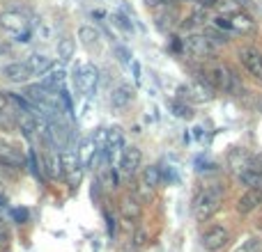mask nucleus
<instances>
[{
	"label": "nucleus",
	"instance_id": "obj_32",
	"mask_svg": "<svg viewBox=\"0 0 262 252\" xmlns=\"http://www.w3.org/2000/svg\"><path fill=\"white\" fill-rule=\"evenodd\" d=\"M214 28H219V30H226V32H232V26H230V18L228 16H216L214 18Z\"/></svg>",
	"mask_w": 262,
	"mask_h": 252
},
{
	"label": "nucleus",
	"instance_id": "obj_41",
	"mask_svg": "<svg viewBox=\"0 0 262 252\" xmlns=\"http://www.w3.org/2000/svg\"><path fill=\"white\" fill-rule=\"evenodd\" d=\"M163 3H166V0H145V5H147V7H161Z\"/></svg>",
	"mask_w": 262,
	"mask_h": 252
},
{
	"label": "nucleus",
	"instance_id": "obj_6",
	"mask_svg": "<svg viewBox=\"0 0 262 252\" xmlns=\"http://www.w3.org/2000/svg\"><path fill=\"white\" fill-rule=\"evenodd\" d=\"M140 165H143V152H140L138 147H134V144L124 147L122 154H120V167H122L124 174L136 177L140 170Z\"/></svg>",
	"mask_w": 262,
	"mask_h": 252
},
{
	"label": "nucleus",
	"instance_id": "obj_37",
	"mask_svg": "<svg viewBox=\"0 0 262 252\" xmlns=\"http://www.w3.org/2000/svg\"><path fill=\"white\" fill-rule=\"evenodd\" d=\"M195 3H198L200 7H205V9H212V7H219L221 0H195Z\"/></svg>",
	"mask_w": 262,
	"mask_h": 252
},
{
	"label": "nucleus",
	"instance_id": "obj_31",
	"mask_svg": "<svg viewBox=\"0 0 262 252\" xmlns=\"http://www.w3.org/2000/svg\"><path fill=\"white\" fill-rule=\"evenodd\" d=\"M113 23H115V26L122 28L124 32H131V30H134V26L129 23V18L124 16V14H120V12H118V14H113Z\"/></svg>",
	"mask_w": 262,
	"mask_h": 252
},
{
	"label": "nucleus",
	"instance_id": "obj_30",
	"mask_svg": "<svg viewBox=\"0 0 262 252\" xmlns=\"http://www.w3.org/2000/svg\"><path fill=\"white\" fill-rule=\"evenodd\" d=\"M219 7H221L223 16H232V14L242 12V5L237 3V0H221V3H219Z\"/></svg>",
	"mask_w": 262,
	"mask_h": 252
},
{
	"label": "nucleus",
	"instance_id": "obj_13",
	"mask_svg": "<svg viewBox=\"0 0 262 252\" xmlns=\"http://www.w3.org/2000/svg\"><path fill=\"white\" fill-rule=\"evenodd\" d=\"M249 167H251V154L242 147L230 149V154H228V170L235 172V174H242Z\"/></svg>",
	"mask_w": 262,
	"mask_h": 252
},
{
	"label": "nucleus",
	"instance_id": "obj_20",
	"mask_svg": "<svg viewBox=\"0 0 262 252\" xmlns=\"http://www.w3.org/2000/svg\"><path fill=\"white\" fill-rule=\"evenodd\" d=\"M78 39L85 46V51H97L99 48V32L92 26H81L78 28Z\"/></svg>",
	"mask_w": 262,
	"mask_h": 252
},
{
	"label": "nucleus",
	"instance_id": "obj_3",
	"mask_svg": "<svg viewBox=\"0 0 262 252\" xmlns=\"http://www.w3.org/2000/svg\"><path fill=\"white\" fill-rule=\"evenodd\" d=\"M60 161H62V179L67 181L69 186H78L83 174V163H81V154L78 149L74 152L72 147H64L60 152Z\"/></svg>",
	"mask_w": 262,
	"mask_h": 252
},
{
	"label": "nucleus",
	"instance_id": "obj_45",
	"mask_svg": "<svg viewBox=\"0 0 262 252\" xmlns=\"http://www.w3.org/2000/svg\"><path fill=\"white\" fill-rule=\"evenodd\" d=\"M0 243H3V241H0Z\"/></svg>",
	"mask_w": 262,
	"mask_h": 252
},
{
	"label": "nucleus",
	"instance_id": "obj_16",
	"mask_svg": "<svg viewBox=\"0 0 262 252\" xmlns=\"http://www.w3.org/2000/svg\"><path fill=\"white\" fill-rule=\"evenodd\" d=\"M134 87L127 85V83H122V85H118L113 90V94H111V106H113V110H124L127 106L134 101Z\"/></svg>",
	"mask_w": 262,
	"mask_h": 252
},
{
	"label": "nucleus",
	"instance_id": "obj_28",
	"mask_svg": "<svg viewBox=\"0 0 262 252\" xmlns=\"http://www.w3.org/2000/svg\"><path fill=\"white\" fill-rule=\"evenodd\" d=\"M136 197L140 199V202H152L154 199V188H149V186H145L143 181L140 184H136Z\"/></svg>",
	"mask_w": 262,
	"mask_h": 252
},
{
	"label": "nucleus",
	"instance_id": "obj_21",
	"mask_svg": "<svg viewBox=\"0 0 262 252\" xmlns=\"http://www.w3.org/2000/svg\"><path fill=\"white\" fill-rule=\"evenodd\" d=\"M140 181H143L145 186H149V188H159V186H161V181H163L161 170H159L157 165L143 167V172H140Z\"/></svg>",
	"mask_w": 262,
	"mask_h": 252
},
{
	"label": "nucleus",
	"instance_id": "obj_22",
	"mask_svg": "<svg viewBox=\"0 0 262 252\" xmlns=\"http://www.w3.org/2000/svg\"><path fill=\"white\" fill-rule=\"evenodd\" d=\"M237 179H239L242 186H246V188H262V174L255 170H244L242 174H237Z\"/></svg>",
	"mask_w": 262,
	"mask_h": 252
},
{
	"label": "nucleus",
	"instance_id": "obj_4",
	"mask_svg": "<svg viewBox=\"0 0 262 252\" xmlns=\"http://www.w3.org/2000/svg\"><path fill=\"white\" fill-rule=\"evenodd\" d=\"M237 60H239L242 69L249 73L253 81L262 83V51L255 46H242L237 51Z\"/></svg>",
	"mask_w": 262,
	"mask_h": 252
},
{
	"label": "nucleus",
	"instance_id": "obj_17",
	"mask_svg": "<svg viewBox=\"0 0 262 252\" xmlns=\"http://www.w3.org/2000/svg\"><path fill=\"white\" fill-rule=\"evenodd\" d=\"M16 126L23 133V138L32 140V135L37 133V115L32 110H23V113L16 115Z\"/></svg>",
	"mask_w": 262,
	"mask_h": 252
},
{
	"label": "nucleus",
	"instance_id": "obj_42",
	"mask_svg": "<svg viewBox=\"0 0 262 252\" xmlns=\"http://www.w3.org/2000/svg\"><path fill=\"white\" fill-rule=\"evenodd\" d=\"M5 51H7V46H5V44H3V41H0V55H3V53H5Z\"/></svg>",
	"mask_w": 262,
	"mask_h": 252
},
{
	"label": "nucleus",
	"instance_id": "obj_35",
	"mask_svg": "<svg viewBox=\"0 0 262 252\" xmlns=\"http://www.w3.org/2000/svg\"><path fill=\"white\" fill-rule=\"evenodd\" d=\"M12 216L16 218L18 222H26V220H28V211H26V209H14V211H12Z\"/></svg>",
	"mask_w": 262,
	"mask_h": 252
},
{
	"label": "nucleus",
	"instance_id": "obj_40",
	"mask_svg": "<svg viewBox=\"0 0 262 252\" xmlns=\"http://www.w3.org/2000/svg\"><path fill=\"white\" fill-rule=\"evenodd\" d=\"M104 216H106V222H108V234L115 236V220L111 218V213H104Z\"/></svg>",
	"mask_w": 262,
	"mask_h": 252
},
{
	"label": "nucleus",
	"instance_id": "obj_34",
	"mask_svg": "<svg viewBox=\"0 0 262 252\" xmlns=\"http://www.w3.org/2000/svg\"><path fill=\"white\" fill-rule=\"evenodd\" d=\"M147 243V234L145 232H138V234L134 236V248H140V245Z\"/></svg>",
	"mask_w": 262,
	"mask_h": 252
},
{
	"label": "nucleus",
	"instance_id": "obj_14",
	"mask_svg": "<svg viewBox=\"0 0 262 252\" xmlns=\"http://www.w3.org/2000/svg\"><path fill=\"white\" fill-rule=\"evenodd\" d=\"M41 172H44L46 179H62V161H60V154L46 152L44 156H41Z\"/></svg>",
	"mask_w": 262,
	"mask_h": 252
},
{
	"label": "nucleus",
	"instance_id": "obj_39",
	"mask_svg": "<svg viewBox=\"0 0 262 252\" xmlns=\"http://www.w3.org/2000/svg\"><path fill=\"white\" fill-rule=\"evenodd\" d=\"M131 69H134V81H136V85H140V64H138V62H131Z\"/></svg>",
	"mask_w": 262,
	"mask_h": 252
},
{
	"label": "nucleus",
	"instance_id": "obj_29",
	"mask_svg": "<svg viewBox=\"0 0 262 252\" xmlns=\"http://www.w3.org/2000/svg\"><path fill=\"white\" fill-rule=\"evenodd\" d=\"M16 129V119L12 117V113L7 110H0V131H14Z\"/></svg>",
	"mask_w": 262,
	"mask_h": 252
},
{
	"label": "nucleus",
	"instance_id": "obj_38",
	"mask_svg": "<svg viewBox=\"0 0 262 252\" xmlns=\"http://www.w3.org/2000/svg\"><path fill=\"white\" fill-rule=\"evenodd\" d=\"M7 108H9V96L7 92L0 90V110H7Z\"/></svg>",
	"mask_w": 262,
	"mask_h": 252
},
{
	"label": "nucleus",
	"instance_id": "obj_2",
	"mask_svg": "<svg viewBox=\"0 0 262 252\" xmlns=\"http://www.w3.org/2000/svg\"><path fill=\"white\" fill-rule=\"evenodd\" d=\"M182 53L193 60H207L216 53V46L209 41V37L205 32H191L182 39Z\"/></svg>",
	"mask_w": 262,
	"mask_h": 252
},
{
	"label": "nucleus",
	"instance_id": "obj_26",
	"mask_svg": "<svg viewBox=\"0 0 262 252\" xmlns=\"http://www.w3.org/2000/svg\"><path fill=\"white\" fill-rule=\"evenodd\" d=\"M205 21H207V9H205V7H198L189 18H186L184 23H182V26H184V28H193V26H203Z\"/></svg>",
	"mask_w": 262,
	"mask_h": 252
},
{
	"label": "nucleus",
	"instance_id": "obj_43",
	"mask_svg": "<svg viewBox=\"0 0 262 252\" xmlns=\"http://www.w3.org/2000/svg\"><path fill=\"white\" fill-rule=\"evenodd\" d=\"M258 110H260V113H262V96H260V99H258Z\"/></svg>",
	"mask_w": 262,
	"mask_h": 252
},
{
	"label": "nucleus",
	"instance_id": "obj_7",
	"mask_svg": "<svg viewBox=\"0 0 262 252\" xmlns=\"http://www.w3.org/2000/svg\"><path fill=\"white\" fill-rule=\"evenodd\" d=\"M74 83L81 92H85L88 96L95 92V85H97V69L92 64H85V67H76L74 69Z\"/></svg>",
	"mask_w": 262,
	"mask_h": 252
},
{
	"label": "nucleus",
	"instance_id": "obj_15",
	"mask_svg": "<svg viewBox=\"0 0 262 252\" xmlns=\"http://www.w3.org/2000/svg\"><path fill=\"white\" fill-rule=\"evenodd\" d=\"M3 76L7 78V81H12V83H28L32 78V71H30V67L26 64V60L23 62H12V64H7V67L3 69Z\"/></svg>",
	"mask_w": 262,
	"mask_h": 252
},
{
	"label": "nucleus",
	"instance_id": "obj_24",
	"mask_svg": "<svg viewBox=\"0 0 262 252\" xmlns=\"http://www.w3.org/2000/svg\"><path fill=\"white\" fill-rule=\"evenodd\" d=\"M170 110H172V115L175 117H180V119H191L193 117V108L191 106H186L184 101H170Z\"/></svg>",
	"mask_w": 262,
	"mask_h": 252
},
{
	"label": "nucleus",
	"instance_id": "obj_18",
	"mask_svg": "<svg viewBox=\"0 0 262 252\" xmlns=\"http://www.w3.org/2000/svg\"><path fill=\"white\" fill-rule=\"evenodd\" d=\"M26 64L30 67L32 76H44L46 71H51L53 69V62H51V58H46V55L41 53H32L26 58Z\"/></svg>",
	"mask_w": 262,
	"mask_h": 252
},
{
	"label": "nucleus",
	"instance_id": "obj_1",
	"mask_svg": "<svg viewBox=\"0 0 262 252\" xmlns=\"http://www.w3.org/2000/svg\"><path fill=\"white\" fill-rule=\"evenodd\" d=\"M223 199H226V188H223L221 184L205 186L203 190H198V195L193 197V204H191L193 218L198 222L209 220V218H212L214 213H219V209L223 207Z\"/></svg>",
	"mask_w": 262,
	"mask_h": 252
},
{
	"label": "nucleus",
	"instance_id": "obj_11",
	"mask_svg": "<svg viewBox=\"0 0 262 252\" xmlns=\"http://www.w3.org/2000/svg\"><path fill=\"white\" fill-rule=\"evenodd\" d=\"M230 18V26H232V32H239V35H253L258 30V21H255L251 14H246L244 9L237 14H232Z\"/></svg>",
	"mask_w": 262,
	"mask_h": 252
},
{
	"label": "nucleus",
	"instance_id": "obj_10",
	"mask_svg": "<svg viewBox=\"0 0 262 252\" xmlns=\"http://www.w3.org/2000/svg\"><path fill=\"white\" fill-rule=\"evenodd\" d=\"M0 28H3L5 32H9V35H18V32L28 30V21H26V16H23L21 12L9 9V12L0 14Z\"/></svg>",
	"mask_w": 262,
	"mask_h": 252
},
{
	"label": "nucleus",
	"instance_id": "obj_9",
	"mask_svg": "<svg viewBox=\"0 0 262 252\" xmlns=\"http://www.w3.org/2000/svg\"><path fill=\"white\" fill-rule=\"evenodd\" d=\"M262 204V188H249L246 193H242L239 197H237V213H242V216H249V213H253L255 209H258Z\"/></svg>",
	"mask_w": 262,
	"mask_h": 252
},
{
	"label": "nucleus",
	"instance_id": "obj_44",
	"mask_svg": "<svg viewBox=\"0 0 262 252\" xmlns=\"http://www.w3.org/2000/svg\"><path fill=\"white\" fill-rule=\"evenodd\" d=\"M177 3H195V0H177Z\"/></svg>",
	"mask_w": 262,
	"mask_h": 252
},
{
	"label": "nucleus",
	"instance_id": "obj_33",
	"mask_svg": "<svg viewBox=\"0 0 262 252\" xmlns=\"http://www.w3.org/2000/svg\"><path fill=\"white\" fill-rule=\"evenodd\" d=\"M251 170L260 172L262 174V152L260 154H251Z\"/></svg>",
	"mask_w": 262,
	"mask_h": 252
},
{
	"label": "nucleus",
	"instance_id": "obj_23",
	"mask_svg": "<svg viewBox=\"0 0 262 252\" xmlns=\"http://www.w3.org/2000/svg\"><path fill=\"white\" fill-rule=\"evenodd\" d=\"M74 51H76V41L74 39L62 37V39L58 41V58L62 60V62H69V60L74 58Z\"/></svg>",
	"mask_w": 262,
	"mask_h": 252
},
{
	"label": "nucleus",
	"instance_id": "obj_25",
	"mask_svg": "<svg viewBox=\"0 0 262 252\" xmlns=\"http://www.w3.org/2000/svg\"><path fill=\"white\" fill-rule=\"evenodd\" d=\"M175 18H177V14H175V9H170V12H161V14H157V28L161 32H166V30H170L172 26H175Z\"/></svg>",
	"mask_w": 262,
	"mask_h": 252
},
{
	"label": "nucleus",
	"instance_id": "obj_36",
	"mask_svg": "<svg viewBox=\"0 0 262 252\" xmlns=\"http://www.w3.org/2000/svg\"><path fill=\"white\" fill-rule=\"evenodd\" d=\"M115 53L120 55V60H122V62H129V60H131V53L127 48H122V46H115Z\"/></svg>",
	"mask_w": 262,
	"mask_h": 252
},
{
	"label": "nucleus",
	"instance_id": "obj_19",
	"mask_svg": "<svg viewBox=\"0 0 262 252\" xmlns=\"http://www.w3.org/2000/svg\"><path fill=\"white\" fill-rule=\"evenodd\" d=\"M46 73H49V76L41 78V85L49 92H53V94H60V90H64V71L62 69H51V71H46Z\"/></svg>",
	"mask_w": 262,
	"mask_h": 252
},
{
	"label": "nucleus",
	"instance_id": "obj_27",
	"mask_svg": "<svg viewBox=\"0 0 262 252\" xmlns=\"http://www.w3.org/2000/svg\"><path fill=\"white\" fill-rule=\"evenodd\" d=\"M260 248H262V239L251 236V239L242 241V245H237L235 252H260Z\"/></svg>",
	"mask_w": 262,
	"mask_h": 252
},
{
	"label": "nucleus",
	"instance_id": "obj_5",
	"mask_svg": "<svg viewBox=\"0 0 262 252\" xmlns=\"http://www.w3.org/2000/svg\"><path fill=\"white\" fill-rule=\"evenodd\" d=\"M230 241V232L226 230L223 225H212L200 234V245H203L207 252H219L223 250Z\"/></svg>",
	"mask_w": 262,
	"mask_h": 252
},
{
	"label": "nucleus",
	"instance_id": "obj_12",
	"mask_svg": "<svg viewBox=\"0 0 262 252\" xmlns=\"http://www.w3.org/2000/svg\"><path fill=\"white\" fill-rule=\"evenodd\" d=\"M120 213H122V218L129 222L140 220V216H143V202H140L136 195H124V197L120 199Z\"/></svg>",
	"mask_w": 262,
	"mask_h": 252
},
{
	"label": "nucleus",
	"instance_id": "obj_8",
	"mask_svg": "<svg viewBox=\"0 0 262 252\" xmlns=\"http://www.w3.org/2000/svg\"><path fill=\"white\" fill-rule=\"evenodd\" d=\"M23 165H26V158H23L21 149L12 147V144H0V167H5V170H23Z\"/></svg>",
	"mask_w": 262,
	"mask_h": 252
}]
</instances>
